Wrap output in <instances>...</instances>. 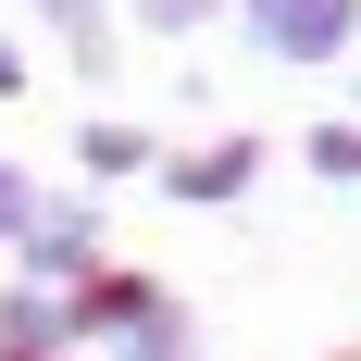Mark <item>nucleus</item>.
I'll list each match as a JSON object with an SVG mask.
<instances>
[{
	"instance_id": "f257e3e1",
	"label": "nucleus",
	"mask_w": 361,
	"mask_h": 361,
	"mask_svg": "<svg viewBox=\"0 0 361 361\" xmlns=\"http://www.w3.org/2000/svg\"><path fill=\"white\" fill-rule=\"evenodd\" d=\"M237 25H250V50L324 75V63H349V50H361V0H237Z\"/></svg>"
},
{
	"instance_id": "6e6552de",
	"label": "nucleus",
	"mask_w": 361,
	"mask_h": 361,
	"mask_svg": "<svg viewBox=\"0 0 361 361\" xmlns=\"http://www.w3.org/2000/svg\"><path fill=\"white\" fill-rule=\"evenodd\" d=\"M212 13H237V0H137V25H149V37H200Z\"/></svg>"
},
{
	"instance_id": "9b49d317",
	"label": "nucleus",
	"mask_w": 361,
	"mask_h": 361,
	"mask_svg": "<svg viewBox=\"0 0 361 361\" xmlns=\"http://www.w3.org/2000/svg\"><path fill=\"white\" fill-rule=\"evenodd\" d=\"M349 87H361V75H349Z\"/></svg>"
},
{
	"instance_id": "20e7f679",
	"label": "nucleus",
	"mask_w": 361,
	"mask_h": 361,
	"mask_svg": "<svg viewBox=\"0 0 361 361\" xmlns=\"http://www.w3.org/2000/svg\"><path fill=\"white\" fill-rule=\"evenodd\" d=\"M100 361H200V324H187V299H175V287H162V312H137V324L112 336V349H100Z\"/></svg>"
},
{
	"instance_id": "f03ea898",
	"label": "nucleus",
	"mask_w": 361,
	"mask_h": 361,
	"mask_svg": "<svg viewBox=\"0 0 361 361\" xmlns=\"http://www.w3.org/2000/svg\"><path fill=\"white\" fill-rule=\"evenodd\" d=\"M13 262H25V287H75V274H100V200H37V224L13 237Z\"/></svg>"
},
{
	"instance_id": "1a4fd4ad",
	"label": "nucleus",
	"mask_w": 361,
	"mask_h": 361,
	"mask_svg": "<svg viewBox=\"0 0 361 361\" xmlns=\"http://www.w3.org/2000/svg\"><path fill=\"white\" fill-rule=\"evenodd\" d=\"M37 200H50V187H37L25 162H0V237H25V224H37Z\"/></svg>"
},
{
	"instance_id": "7ed1b4c3",
	"label": "nucleus",
	"mask_w": 361,
	"mask_h": 361,
	"mask_svg": "<svg viewBox=\"0 0 361 361\" xmlns=\"http://www.w3.org/2000/svg\"><path fill=\"white\" fill-rule=\"evenodd\" d=\"M149 175L175 187V200H200V212H224V200H250V175H262V137H200V149H162Z\"/></svg>"
},
{
	"instance_id": "0eeeda50",
	"label": "nucleus",
	"mask_w": 361,
	"mask_h": 361,
	"mask_svg": "<svg viewBox=\"0 0 361 361\" xmlns=\"http://www.w3.org/2000/svg\"><path fill=\"white\" fill-rule=\"evenodd\" d=\"M37 13L63 25V50H75V63H87V75L112 63V13H100V0H37Z\"/></svg>"
},
{
	"instance_id": "9d476101",
	"label": "nucleus",
	"mask_w": 361,
	"mask_h": 361,
	"mask_svg": "<svg viewBox=\"0 0 361 361\" xmlns=\"http://www.w3.org/2000/svg\"><path fill=\"white\" fill-rule=\"evenodd\" d=\"M0 87H25V50H13V37H0Z\"/></svg>"
},
{
	"instance_id": "39448f33",
	"label": "nucleus",
	"mask_w": 361,
	"mask_h": 361,
	"mask_svg": "<svg viewBox=\"0 0 361 361\" xmlns=\"http://www.w3.org/2000/svg\"><path fill=\"white\" fill-rule=\"evenodd\" d=\"M75 162H87V175H149V162H162V137H149V125H87V137H75Z\"/></svg>"
},
{
	"instance_id": "423d86ee",
	"label": "nucleus",
	"mask_w": 361,
	"mask_h": 361,
	"mask_svg": "<svg viewBox=\"0 0 361 361\" xmlns=\"http://www.w3.org/2000/svg\"><path fill=\"white\" fill-rule=\"evenodd\" d=\"M299 162H312L324 187H361V112H336V125H312V137H299Z\"/></svg>"
}]
</instances>
